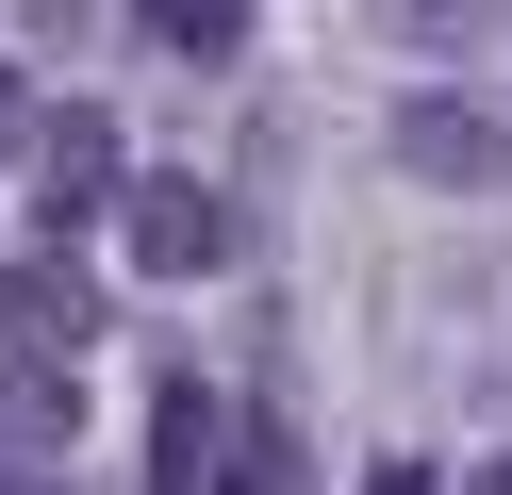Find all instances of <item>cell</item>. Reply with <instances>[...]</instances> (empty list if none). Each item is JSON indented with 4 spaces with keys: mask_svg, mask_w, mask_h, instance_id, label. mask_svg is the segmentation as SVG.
<instances>
[{
    "mask_svg": "<svg viewBox=\"0 0 512 495\" xmlns=\"http://www.w3.org/2000/svg\"><path fill=\"white\" fill-rule=\"evenodd\" d=\"M380 149H397V182L496 198V182H512V83H397V116H380Z\"/></svg>",
    "mask_w": 512,
    "mask_h": 495,
    "instance_id": "cell-1",
    "label": "cell"
},
{
    "mask_svg": "<svg viewBox=\"0 0 512 495\" xmlns=\"http://www.w3.org/2000/svg\"><path fill=\"white\" fill-rule=\"evenodd\" d=\"M116 248H133V281H215L232 264V198L199 165H133L116 182Z\"/></svg>",
    "mask_w": 512,
    "mask_h": 495,
    "instance_id": "cell-2",
    "label": "cell"
},
{
    "mask_svg": "<svg viewBox=\"0 0 512 495\" xmlns=\"http://www.w3.org/2000/svg\"><path fill=\"white\" fill-rule=\"evenodd\" d=\"M116 182H133V132L83 116V99H50L34 116V248H83V231L116 215Z\"/></svg>",
    "mask_w": 512,
    "mask_h": 495,
    "instance_id": "cell-3",
    "label": "cell"
},
{
    "mask_svg": "<svg viewBox=\"0 0 512 495\" xmlns=\"http://www.w3.org/2000/svg\"><path fill=\"white\" fill-rule=\"evenodd\" d=\"M0 347L83 363V347H100V264H67V248H17V264H0Z\"/></svg>",
    "mask_w": 512,
    "mask_h": 495,
    "instance_id": "cell-4",
    "label": "cell"
},
{
    "mask_svg": "<svg viewBox=\"0 0 512 495\" xmlns=\"http://www.w3.org/2000/svg\"><path fill=\"white\" fill-rule=\"evenodd\" d=\"M215 462H232V413H215L199 363H166V380H149V479L133 495H215Z\"/></svg>",
    "mask_w": 512,
    "mask_h": 495,
    "instance_id": "cell-5",
    "label": "cell"
},
{
    "mask_svg": "<svg viewBox=\"0 0 512 495\" xmlns=\"http://www.w3.org/2000/svg\"><path fill=\"white\" fill-rule=\"evenodd\" d=\"M67 429H83V380L34 363V347H0V462H50Z\"/></svg>",
    "mask_w": 512,
    "mask_h": 495,
    "instance_id": "cell-6",
    "label": "cell"
},
{
    "mask_svg": "<svg viewBox=\"0 0 512 495\" xmlns=\"http://www.w3.org/2000/svg\"><path fill=\"white\" fill-rule=\"evenodd\" d=\"M215 495H314V446L281 413H232V462H215Z\"/></svg>",
    "mask_w": 512,
    "mask_h": 495,
    "instance_id": "cell-7",
    "label": "cell"
},
{
    "mask_svg": "<svg viewBox=\"0 0 512 495\" xmlns=\"http://www.w3.org/2000/svg\"><path fill=\"white\" fill-rule=\"evenodd\" d=\"M149 50H182V66H232V50H248V0H149Z\"/></svg>",
    "mask_w": 512,
    "mask_h": 495,
    "instance_id": "cell-8",
    "label": "cell"
},
{
    "mask_svg": "<svg viewBox=\"0 0 512 495\" xmlns=\"http://www.w3.org/2000/svg\"><path fill=\"white\" fill-rule=\"evenodd\" d=\"M34 116H50V99H34V66H0V165H34Z\"/></svg>",
    "mask_w": 512,
    "mask_h": 495,
    "instance_id": "cell-9",
    "label": "cell"
},
{
    "mask_svg": "<svg viewBox=\"0 0 512 495\" xmlns=\"http://www.w3.org/2000/svg\"><path fill=\"white\" fill-rule=\"evenodd\" d=\"M364 495H463V479H430V462H380V479Z\"/></svg>",
    "mask_w": 512,
    "mask_h": 495,
    "instance_id": "cell-10",
    "label": "cell"
},
{
    "mask_svg": "<svg viewBox=\"0 0 512 495\" xmlns=\"http://www.w3.org/2000/svg\"><path fill=\"white\" fill-rule=\"evenodd\" d=\"M0 495H67V479H50V462H0Z\"/></svg>",
    "mask_w": 512,
    "mask_h": 495,
    "instance_id": "cell-11",
    "label": "cell"
},
{
    "mask_svg": "<svg viewBox=\"0 0 512 495\" xmlns=\"http://www.w3.org/2000/svg\"><path fill=\"white\" fill-rule=\"evenodd\" d=\"M463 495H512V446H496V462H479V479H463Z\"/></svg>",
    "mask_w": 512,
    "mask_h": 495,
    "instance_id": "cell-12",
    "label": "cell"
}]
</instances>
